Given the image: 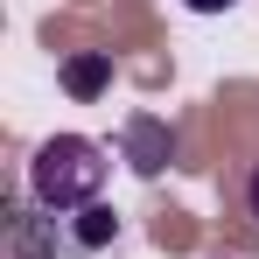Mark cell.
<instances>
[{"instance_id": "4", "label": "cell", "mask_w": 259, "mask_h": 259, "mask_svg": "<svg viewBox=\"0 0 259 259\" xmlns=\"http://www.w3.org/2000/svg\"><path fill=\"white\" fill-rule=\"evenodd\" d=\"M77 217H84V224H77V252H98V245L119 231V217L105 210V203H91V210H77Z\"/></svg>"}, {"instance_id": "3", "label": "cell", "mask_w": 259, "mask_h": 259, "mask_svg": "<svg viewBox=\"0 0 259 259\" xmlns=\"http://www.w3.org/2000/svg\"><path fill=\"white\" fill-rule=\"evenodd\" d=\"M126 147H133V168L140 175H154L161 161H168V133L154 126V119H133V133H126Z\"/></svg>"}, {"instance_id": "2", "label": "cell", "mask_w": 259, "mask_h": 259, "mask_svg": "<svg viewBox=\"0 0 259 259\" xmlns=\"http://www.w3.org/2000/svg\"><path fill=\"white\" fill-rule=\"evenodd\" d=\"M63 84H70V98H98L112 84V56H70L63 63Z\"/></svg>"}, {"instance_id": "5", "label": "cell", "mask_w": 259, "mask_h": 259, "mask_svg": "<svg viewBox=\"0 0 259 259\" xmlns=\"http://www.w3.org/2000/svg\"><path fill=\"white\" fill-rule=\"evenodd\" d=\"M189 14H224V7H238V0H182Z\"/></svg>"}, {"instance_id": "1", "label": "cell", "mask_w": 259, "mask_h": 259, "mask_svg": "<svg viewBox=\"0 0 259 259\" xmlns=\"http://www.w3.org/2000/svg\"><path fill=\"white\" fill-rule=\"evenodd\" d=\"M28 189H35V203L42 210H91L98 203V189H105V147L84 140V133H56L35 147V161H28Z\"/></svg>"}, {"instance_id": "6", "label": "cell", "mask_w": 259, "mask_h": 259, "mask_svg": "<svg viewBox=\"0 0 259 259\" xmlns=\"http://www.w3.org/2000/svg\"><path fill=\"white\" fill-rule=\"evenodd\" d=\"M245 203H252V217H259V168H252V182H245Z\"/></svg>"}]
</instances>
